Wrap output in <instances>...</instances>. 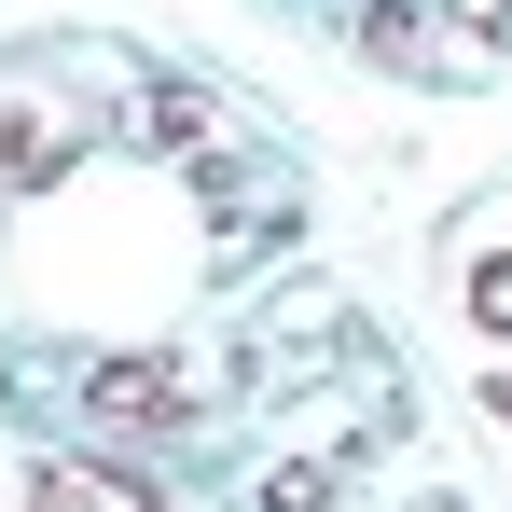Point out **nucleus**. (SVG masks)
I'll use <instances>...</instances> for the list:
<instances>
[{"instance_id":"nucleus-1","label":"nucleus","mask_w":512,"mask_h":512,"mask_svg":"<svg viewBox=\"0 0 512 512\" xmlns=\"http://www.w3.org/2000/svg\"><path fill=\"white\" fill-rule=\"evenodd\" d=\"M84 402L111 429H180V416H194V374H180V360H97Z\"/></svg>"},{"instance_id":"nucleus-2","label":"nucleus","mask_w":512,"mask_h":512,"mask_svg":"<svg viewBox=\"0 0 512 512\" xmlns=\"http://www.w3.org/2000/svg\"><path fill=\"white\" fill-rule=\"evenodd\" d=\"M70 153H84V111H56V97H28V111H14V97H0V167H14V180L70 167Z\"/></svg>"},{"instance_id":"nucleus-3","label":"nucleus","mask_w":512,"mask_h":512,"mask_svg":"<svg viewBox=\"0 0 512 512\" xmlns=\"http://www.w3.org/2000/svg\"><path fill=\"white\" fill-rule=\"evenodd\" d=\"M28 512H167V499H153V485H125V471H42Z\"/></svg>"},{"instance_id":"nucleus-4","label":"nucleus","mask_w":512,"mask_h":512,"mask_svg":"<svg viewBox=\"0 0 512 512\" xmlns=\"http://www.w3.org/2000/svg\"><path fill=\"white\" fill-rule=\"evenodd\" d=\"M471 319H485V333H512V250L485 263V277H471Z\"/></svg>"},{"instance_id":"nucleus-5","label":"nucleus","mask_w":512,"mask_h":512,"mask_svg":"<svg viewBox=\"0 0 512 512\" xmlns=\"http://www.w3.org/2000/svg\"><path fill=\"white\" fill-rule=\"evenodd\" d=\"M333 499V471H277V485H263V512H319Z\"/></svg>"},{"instance_id":"nucleus-6","label":"nucleus","mask_w":512,"mask_h":512,"mask_svg":"<svg viewBox=\"0 0 512 512\" xmlns=\"http://www.w3.org/2000/svg\"><path fill=\"white\" fill-rule=\"evenodd\" d=\"M443 14H457L471 42H499V28H512V0H443Z\"/></svg>"}]
</instances>
